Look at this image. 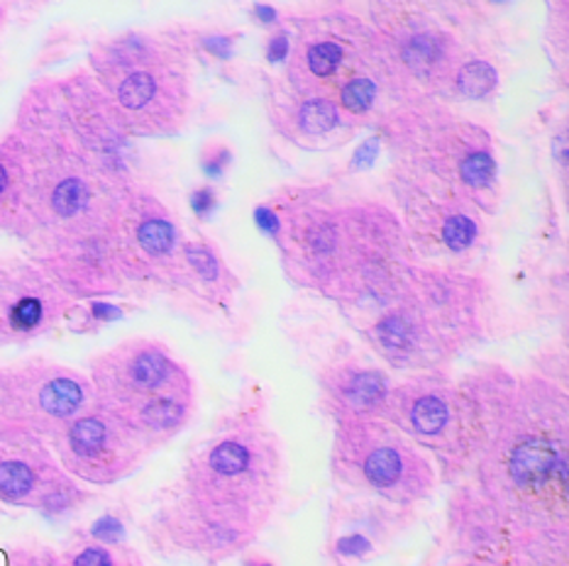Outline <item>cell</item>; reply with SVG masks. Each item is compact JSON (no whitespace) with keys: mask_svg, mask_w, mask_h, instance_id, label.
<instances>
[{"mask_svg":"<svg viewBox=\"0 0 569 566\" xmlns=\"http://www.w3.org/2000/svg\"><path fill=\"white\" fill-rule=\"evenodd\" d=\"M377 95V85L369 79H355L342 89V105L352 113H365Z\"/></svg>","mask_w":569,"mask_h":566,"instance_id":"17","label":"cell"},{"mask_svg":"<svg viewBox=\"0 0 569 566\" xmlns=\"http://www.w3.org/2000/svg\"><path fill=\"white\" fill-rule=\"evenodd\" d=\"M562 466L565 462H558L552 442L538 437H526L521 445H516L511 459V472L518 486H538Z\"/></svg>","mask_w":569,"mask_h":566,"instance_id":"1","label":"cell"},{"mask_svg":"<svg viewBox=\"0 0 569 566\" xmlns=\"http://www.w3.org/2000/svg\"><path fill=\"white\" fill-rule=\"evenodd\" d=\"M442 237H445V242H448V247L452 252H462V250L469 247V244L475 242L477 225L469 218H465V215H455V218L448 220V223H445Z\"/></svg>","mask_w":569,"mask_h":566,"instance_id":"16","label":"cell"},{"mask_svg":"<svg viewBox=\"0 0 569 566\" xmlns=\"http://www.w3.org/2000/svg\"><path fill=\"white\" fill-rule=\"evenodd\" d=\"M383 378L377 374H360L350 386V393L355 401L360 403H377L383 396Z\"/></svg>","mask_w":569,"mask_h":566,"instance_id":"20","label":"cell"},{"mask_svg":"<svg viewBox=\"0 0 569 566\" xmlns=\"http://www.w3.org/2000/svg\"><path fill=\"white\" fill-rule=\"evenodd\" d=\"M93 535L106 539V543H116V539L122 537V525L118 518H113V515H106V518H101L93 525Z\"/></svg>","mask_w":569,"mask_h":566,"instance_id":"23","label":"cell"},{"mask_svg":"<svg viewBox=\"0 0 569 566\" xmlns=\"http://www.w3.org/2000/svg\"><path fill=\"white\" fill-rule=\"evenodd\" d=\"M203 44H206V49H210V52H213L220 59H230L232 57L230 40H226V37H210V40H206Z\"/></svg>","mask_w":569,"mask_h":566,"instance_id":"29","label":"cell"},{"mask_svg":"<svg viewBox=\"0 0 569 566\" xmlns=\"http://www.w3.org/2000/svg\"><path fill=\"white\" fill-rule=\"evenodd\" d=\"M138 242L142 244L144 252H150L154 256L169 254L177 242V230L169 223V220L150 218L138 228Z\"/></svg>","mask_w":569,"mask_h":566,"instance_id":"8","label":"cell"},{"mask_svg":"<svg viewBox=\"0 0 569 566\" xmlns=\"http://www.w3.org/2000/svg\"><path fill=\"white\" fill-rule=\"evenodd\" d=\"M493 171H497V164L493 159L485 152L469 154L462 162V179L469 183V186H487V183L493 179Z\"/></svg>","mask_w":569,"mask_h":566,"instance_id":"18","label":"cell"},{"mask_svg":"<svg viewBox=\"0 0 569 566\" xmlns=\"http://www.w3.org/2000/svg\"><path fill=\"white\" fill-rule=\"evenodd\" d=\"M411 423L420 435H438L448 423V405L438 396H426L413 405Z\"/></svg>","mask_w":569,"mask_h":566,"instance_id":"10","label":"cell"},{"mask_svg":"<svg viewBox=\"0 0 569 566\" xmlns=\"http://www.w3.org/2000/svg\"><path fill=\"white\" fill-rule=\"evenodd\" d=\"M254 215H257V225L259 228H262L264 232H269V235H277V232H279V218L274 213L267 211V208H259Z\"/></svg>","mask_w":569,"mask_h":566,"instance_id":"28","label":"cell"},{"mask_svg":"<svg viewBox=\"0 0 569 566\" xmlns=\"http://www.w3.org/2000/svg\"><path fill=\"white\" fill-rule=\"evenodd\" d=\"M44 317V305L37 295H22L8 311V323L16 332H32Z\"/></svg>","mask_w":569,"mask_h":566,"instance_id":"15","label":"cell"},{"mask_svg":"<svg viewBox=\"0 0 569 566\" xmlns=\"http://www.w3.org/2000/svg\"><path fill=\"white\" fill-rule=\"evenodd\" d=\"M497 85V71L487 61H472L460 71V91L469 98L487 95Z\"/></svg>","mask_w":569,"mask_h":566,"instance_id":"12","label":"cell"},{"mask_svg":"<svg viewBox=\"0 0 569 566\" xmlns=\"http://www.w3.org/2000/svg\"><path fill=\"white\" fill-rule=\"evenodd\" d=\"M338 547L340 552H345V555H362L365 549H369V543L360 535H352V537H342Z\"/></svg>","mask_w":569,"mask_h":566,"instance_id":"27","label":"cell"},{"mask_svg":"<svg viewBox=\"0 0 569 566\" xmlns=\"http://www.w3.org/2000/svg\"><path fill=\"white\" fill-rule=\"evenodd\" d=\"M191 208H193V213L198 218H208L210 213L216 211V195H213V191H208V189L196 191L193 199H191Z\"/></svg>","mask_w":569,"mask_h":566,"instance_id":"25","label":"cell"},{"mask_svg":"<svg viewBox=\"0 0 569 566\" xmlns=\"http://www.w3.org/2000/svg\"><path fill=\"white\" fill-rule=\"evenodd\" d=\"M383 347L393 352H406L413 344V325L399 313L387 315L377 327Z\"/></svg>","mask_w":569,"mask_h":566,"instance_id":"13","label":"cell"},{"mask_svg":"<svg viewBox=\"0 0 569 566\" xmlns=\"http://www.w3.org/2000/svg\"><path fill=\"white\" fill-rule=\"evenodd\" d=\"M10 186V174H8V166L0 162V195H3Z\"/></svg>","mask_w":569,"mask_h":566,"instance_id":"33","label":"cell"},{"mask_svg":"<svg viewBox=\"0 0 569 566\" xmlns=\"http://www.w3.org/2000/svg\"><path fill=\"white\" fill-rule=\"evenodd\" d=\"M34 474L22 462H3L0 464V496L8 501H20L32 491Z\"/></svg>","mask_w":569,"mask_h":566,"instance_id":"9","label":"cell"},{"mask_svg":"<svg viewBox=\"0 0 569 566\" xmlns=\"http://www.w3.org/2000/svg\"><path fill=\"white\" fill-rule=\"evenodd\" d=\"M338 125V110L332 103L316 98L301 108V128L311 134H323Z\"/></svg>","mask_w":569,"mask_h":566,"instance_id":"14","label":"cell"},{"mask_svg":"<svg viewBox=\"0 0 569 566\" xmlns=\"http://www.w3.org/2000/svg\"><path fill=\"white\" fill-rule=\"evenodd\" d=\"M401 454L391 447H379L369 454L365 462V474L375 486L387 488L399 482L401 476Z\"/></svg>","mask_w":569,"mask_h":566,"instance_id":"6","label":"cell"},{"mask_svg":"<svg viewBox=\"0 0 569 566\" xmlns=\"http://www.w3.org/2000/svg\"><path fill=\"white\" fill-rule=\"evenodd\" d=\"M93 313H96V317H101V320H116V317H120V311L116 305H106V303H93Z\"/></svg>","mask_w":569,"mask_h":566,"instance_id":"31","label":"cell"},{"mask_svg":"<svg viewBox=\"0 0 569 566\" xmlns=\"http://www.w3.org/2000/svg\"><path fill=\"white\" fill-rule=\"evenodd\" d=\"M287 52H289V42H287V37L279 34V37H274V40H271L267 57H269V61H281L283 57H287Z\"/></svg>","mask_w":569,"mask_h":566,"instance_id":"30","label":"cell"},{"mask_svg":"<svg viewBox=\"0 0 569 566\" xmlns=\"http://www.w3.org/2000/svg\"><path fill=\"white\" fill-rule=\"evenodd\" d=\"M154 95L157 81L147 71H134L118 85V101L126 110H142L150 105V101H154Z\"/></svg>","mask_w":569,"mask_h":566,"instance_id":"5","label":"cell"},{"mask_svg":"<svg viewBox=\"0 0 569 566\" xmlns=\"http://www.w3.org/2000/svg\"><path fill=\"white\" fill-rule=\"evenodd\" d=\"M340 59L342 49L332 42L316 44L311 47V52H308V64H311V71L316 77H330V73L340 67Z\"/></svg>","mask_w":569,"mask_h":566,"instance_id":"19","label":"cell"},{"mask_svg":"<svg viewBox=\"0 0 569 566\" xmlns=\"http://www.w3.org/2000/svg\"><path fill=\"white\" fill-rule=\"evenodd\" d=\"M73 566H113V559H110L106 549L89 547V549L81 552L77 562H73Z\"/></svg>","mask_w":569,"mask_h":566,"instance_id":"24","label":"cell"},{"mask_svg":"<svg viewBox=\"0 0 569 566\" xmlns=\"http://www.w3.org/2000/svg\"><path fill=\"white\" fill-rule=\"evenodd\" d=\"M83 388L73 378H52L40 393V405L47 415L69 417L81 408Z\"/></svg>","mask_w":569,"mask_h":566,"instance_id":"4","label":"cell"},{"mask_svg":"<svg viewBox=\"0 0 569 566\" xmlns=\"http://www.w3.org/2000/svg\"><path fill=\"white\" fill-rule=\"evenodd\" d=\"M377 154H379V140L377 138L367 140L355 154V166H369L377 159Z\"/></svg>","mask_w":569,"mask_h":566,"instance_id":"26","label":"cell"},{"mask_svg":"<svg viewBox=\"0 0 569 566\" xmlns=\"http://www.w3.org/2000/svg\"><path fill=\"white\" fill-rule=\"evenodd\" d=\"M250 466V452L238 442H222L210 452V469L220 476H238Z\"/></svg>","mask_w":569,"mask_h":566,"instance_id":"11","label":"cell"},{"mask_svg":"<svg viewBox=\"0 0 569 566\" xmlns=\"http://www.w3.org/2000/svg\"><path fill=\"white\" fill-rule=\"evenodd\" d=\"M406 57H408V61H426V64H430V61L438 57V47L430 40V37H418V40L408 44Z\"/></svg>","mask_w":569,"mask_h":566,"instance_id":"22","label":"cell"},{"mask_svg":"<svg viewBox=\"0 0 569 566\" xmlns=\"http://www.w3.org/2000/svg\"><path fill=\"white\" fill-rule=\"evenodd\" d=\"M254 16L262 20V22H277V10L269 8V6H257L254 8Z\"/></svg>","mask_w":569,"mask_h":566,"instance_id":"32","label":"cell"},{"mask_svg":"<svg viewBox=\"0 0 569 566\" xmlns=\"http://www.w3.org/2000/svg\"><path fill=\"white\" fill-rule=\"evenodd\" d=\"M187 254H189V262L191 266L196 269L198 274L206 276V279H216L218 276V264L213 256H210V252H206L203 247H187Z\"/></svg>","mask_w":569,"mask_h":566,"instance_id":"21","label":"cell"},{"mask_svg":"<svg viewBox=\"0 0 569 566\" xmlns=\"http://www.w3.org/2000/svg\"><path fill=\"white\" fill-rule=\"evenodd\" d=\"M89 186L77 176H69L59 183L52 193V208L59 218L79 215L89 203Z\"/></svg>","mask_w":569,"mask_h":566,"instance_id":"7","label":"cell"},{"mask_svg":"<svg viewBox=\"0 0 569 566\" xmlns=\"http://www.w3.org/2000/svg\"><path fill=\"white\" fill-rule=\"evenodd\" d=\"M171 376H174V366H171V362L167 360V354H162L159 350H152V347H144L140 352H134L126 364L128 386L134 393L150 396V398H147V403L159 398L154 391L164 388V384H169Z\"/></svg>","mask_w":569,"mask_h":566,"instance_id":"2","label":"cell"},{"mask_svg":"<svg viewBox=\"0 0 569 566\" xmlns=\"http://www.w3.org/2000/svg\"><path fill=\"white\" fill-rule=\"evenodd\" d=\"M108 445V427L101 417H81V421L69 429V447L79 459L93 462L106 454Z\"/></svg>","mask_w":569,"mask_h":566,"instance_id":"3","label":"cell"}]
</instances>
